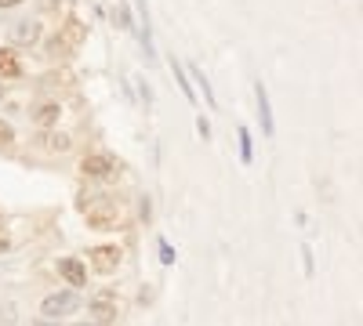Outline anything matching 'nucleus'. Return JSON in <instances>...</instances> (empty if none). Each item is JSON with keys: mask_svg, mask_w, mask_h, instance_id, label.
<instances>
[{"mask_svg": "<svg viewBox=\"0 0 363 326\" xmlns=\"http://www.w3.org/2000/svg\"><path fill=\"white\" fill-rule=\"evenodd\" d=\"M87 257H91V269H95L99 276H109V272L120 269V261H124V250H120L116 243H99V247H91V250H87Z\"/></svg>", "mask_w": 363, "mask_h": 326, "instance_id": "nucleus-4", "label": "nucleus"}, {"mask_svg": "<svg viewBox=\"0 0 363 326\" xmlns=\"http://www.w3.org/2000/svg\"><path fill=\"white\" fill-rule=\"evenodd\" d=\"M8 247H11V240H8V232H0V254H4Z\"/></svg>", "mask_w": 363, "mask_h": 326, "instance_id": "nucleus-22", "label": "nucleus"}, {"mask_svg": "<svg viewBox=\"0 0 363 326\" xmlns=\"http://www.w3.org/2000/svg\"><path fill=\"white\" fill-rule=\"evenodd\" d=\"M22 0H0V8H18Z\"/></svg>", "mask_w": 363, "mask_h": 326, "instance_id": "nucleus-23", "label": "nucleus"}, {"mask_svg": "<svg viewBox=\"0 0 363 326\" xmlns=\"http://www.w3.org/2000/svg\"><path fill=\"white\" fill-rule=\"evenodd\" d=\"M116 319V301L109 298V293H102V298L91 301V322L95 326H109Z\"/></svg>", "mask_w": 363, "mask_h": 326, "instance_id": "nucleus-10", "label": "nucleus"}, {"mask_svg": "<svg viewBox=\"0 0 363 326\" xmlns=\"http://www.w3.org/2000/svg\"><path fill=\"white\" fill-rule=\"evenodd\" d=\"M196 131H200V138H203V141L211 138V124L203 120V116H200V120H196Z\"/></svg>", "mask_w": 363, "mask_h": 326, "instance_id": "nucleus-21", "label": "nucleus"}, {"mask_svg": "<svg viewBox=\"0 0 363 326\" xmlns=\"http://www.w3.org/2000/svg\"><path fill=\"white\" fill-rule=\"evenodd\" d=\"M58 276H62L73 290L77 286H87V264L80 257H62V261H58Z\"/></svg>", "mask_w": 363, "mask_h": 326, "instance_id": "nucleus-6", "label": "nucleus"}, {"mask_svg": "<svg viewBox=\"0 0 363 326\" xmlns=\"http://www.w3.org/2000/svg\"><path fill=\"white\" fill-rule=\"evenodd\" d=\"M80 326H95V322H80Z\"/></svg>", "mask_w": 363, "mask_h": 326, "instance_id": "nucleus-24", "label": "nucleus"}, {"mask_svg": "<svg viewBox=\"0 0 363 326\" xmlns=\"http://www.w3.org/2000/svg\"><path fill=\"white\" fill-rule=\"evenodd\" d=\"M58 116H62V105H58V98H48V102H40L33 109V124L37 127H55Z\"/></svg>", "mask_w": 363, "mask_h": 326, "instance_id": "nucleus-11", "label": "nucleus"}, {"mask_svg": "<svg viewBox=\"0 0 363 326\" xmlns=\"http://www.w3.org/2000/svg\"><path fill=\"white\" fill-rule=\"evenodd\" d=\"M11 141H15V127L8 120H0V149H8Z\"/></svg>", "mask_w": 363, "mask_h": 326, "instance_id": "nucleus-19", "label": "nucleus"}, {"mask_svg": "<svg viewBox=\"0 0 363 326\" xmlns=\"http://www.w3.org/2000/svg\"><path fill=\"white\" fill-rule=\"evenodd\" d=\"M116 170H120V163H116L113 156H102V153H91V156L80 160V174H84V177H109V174H116Z\"/></svg>", "mask_w": 363, "mask_h": 326, "instance_id": "nucleus-5", "label": "nucleus"}, {"mask_svg": "<svg viewBox=\"0 0 363 326\" xmlns=\"http://www.w3.org/2000/svg\"><path fill=\"white\" fill-rule=\"evenodd\" d=\"M0 76L4 80H18L22 76V62H18L15 47H0Z\"/></svg>", "mask_w": 363, "mask_h": 326, "instance_id": "nucleus-12", "label": "nucleus"}, {"mask_svg": "<svg viewBox=\"0 0 363 326\" xmlns=\"http://www.w3.org/2000/svg\"><path fill=\"white\" fill-rule=\"evenodd\" d=\"M66 87H73V73L69 69L44 73V80H40V91H66Z\"/></svg>", "mask_w": 363, "mask_h": 326, "instance_id": "nucleus-13", "label": "nucleus"}, {"mask_svg": "<svg viewBox=\"0 0 363 326\" xmlns=\"http://www.w3.org/2000/svg\"><path fill=\"white\" fill-rule=\"evenodd\" d=\"M69 145H73V138L62 134V131H58V134H48V149H51V153H66Z\"/></svg>", "mask_w": 363, "mask_h": 326, "instance_id": "nucleus-17", "label": "nucleus"}, {"mask_svg": "<svg viewBox=\"0 0 363 326\" xmlns=\"http://www.w3.org/2000/svg\"><path fill=\"white\" fill-rule=\"evenodd\" d=\"M236 134H240V160L251 163V160H255V149H251V131H247V127H240Z\"/></svg>", "mask_w": 363, "mask_h": 326, "instance_id": "nucleus-15", "label": "nucleus"}, {"mask_svg": "<svg viewBox=\"0 0 363 326\" xmlns=\"http://www.w3.org/2000/svg\"><path fill=\"white\" fill-rule=\"evenodd\" d=\"M255 98H258V120H262V134H265V138H272V134H277V120H272L269 91H265V83H262V80L255 83Z\"/></svg>", "mask_w": 363, "mask_h": 326, "instance_id": "nucleus-7", "label": "nucleus"}, {"mask_svg": "<svg viewBox=\"0 0 363 326\" xmlns=\"http://www.w3.org/2000/svg\"><path fill=\"white\" fill-rule=\"evenodd\" d=\"M301 261H306V276H313V250L301 247Z\"/></svg>", "mask_w": 363, "mask_h": 326, "instance_id": "nucleus-20", "label": "nucleus"}, {"mask_svg": "<svg viewBox=\"0 0 363 326\" xmlns=\"http://www.w3.org/2000/svg\"><path fill=\"white\" fill-rule=\"evenodd\" d=\"M37 40H40V22H37V18H22V22L11 29V44H15V47L37 44Z\"/></svg>", "mask_w": 363, "mask_h": 326, "instance_id": "nucleus-9", "label": "nucleus"}, {"mask_svg": "<svg viewBox=\"0 0 363 326\" xmlns=\"http://www.w3.org/2000/svg\"><path fill=\"white\" fill-rule=\"evenodd\" d=\"M131 4H135V11L142 18V51H145V62H153L157 51H153V25H149V4H145V0H131Z\"/></svg>", "mask_w": 363, "mask_h": 326, "instance_id": "nucleus-8", "label": "nucleus"}, {"mask_svg": "<svg viewBox=\"0 0 363 326\" xmlns=\"http://www.w3.org/2000/svg\"><path fill=\"white\" fill-rule=\"evenodd\" d=\"M120 225H124V211H120V203L106 199V203L87 206V228H120Z\"/></svg>", "mask_w": 363, "mask_h": 326, "instance_id": "nucleus-3", "label": "nucleus"}, {"mask_svg": "<svg viewBox=\"0 0 363 326\" xmlns=\"http://www.w3.org/2000/svg\"><path fill=\"white\" fill-rule=\"evenodd\" d=\"M157 247H160V261H164V264H174V247H171V240H164V235H160Z\"/></svg>", "mask_w": 363, "mask_h": 326, "instance_id": "nucleus-18", "label": "nucleus"}, {"mask_svg": "<svg viewBox=\"0 0 363 326\" xmlns=\"http://www.w3.org/2000/svg\"><path fill=\"white\" fill-rule=\"evenodd\" d=\"M87 40V25L80 22V18H66L62 22V29L51 37V44H48V51L51 54H69L73 47H80Z\"/></svg>", "mask_w": 363, "mask_h": 326, "instance_id": "nucleus-1", "label": "nucleus"}, {"mask_svg": "<svg viewBox=\"0 0 363 326\" xmlns=\"http://www.w3.org/2000/svg\"><path fill=\"white\" fill-rule=\"evenodd\" d=\"M189 73L196 76V87L203 91V102H207V105H218V98H215V87H211V80L203 76V69H200V66H189Z\"/></svg>", "mask_w": 363, "mask_h": 326, "instance_id": "nucleus-14", "label": "nucleus"}, {"mask_svg": "<svg viewBox=\"0 0 363 326\" xmlns=\"http://www.w3.org/2000/svg\"><path fill=\"white\" fill-rule=\"evenodd\" d=\"M171 73H174L178 87H182V91H186V98H189V102H196V95H193V87H189V76H182V62H174V58H171Z\"/></svg>", "mask_w": 363, "mask_h": 326, "instance_id": "nucleus-16", "label": "nucleus"}, {"mask_svg": "<svg viewBox=\"0 0 363 326\" xmlns=\"http://www.w3.org/2000/svg\"><path fill=\"white\" fill-rule=\"evenodd\" d=\"M77 308H84L77 290H58V293H48V298H44V305H40V312H44L48 319H62V315H73Z\"/></svg>", "mask_w": 363, "mask_h": 326, "instance_id": "nucleus-2", "label": "nucleus"}]
</instances>
